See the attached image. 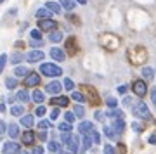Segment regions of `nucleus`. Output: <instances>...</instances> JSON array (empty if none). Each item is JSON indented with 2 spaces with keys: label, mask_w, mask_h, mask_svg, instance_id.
<instances>
[{
  "label": "nucleus",
  "mask_w": 156,
  "mask_h": 154,
  "mask_svg": "<svg viewBox=\"0 0 156 154\" xmlns=\"http://www.w3.org/2000/svg\"><path fill=\"white\" fill-rule=\"evenodd\" d=\"M127 57H128V61H130L132 64H142V62L147 59V50H146L144 47L137 45V47H132V49H128Z\"/></svg>",
  "instance_id": "1"
},
{
  "label": "nucleus",
  "mask_w": 156,
  "mask_h": 154,
  "mask_svg": "<svg viewBox=\"0 0 156 154\" xmlns=\"http://www.w3.org/2000/svg\"><path fill=\"white\" fill-rule=\"evenodd\" d=\"M99 44L104 47V49H109V50H115L118 47V44H120V40L115 37V35L111 33H102L99 37Z\"/></svg>",
  "instance_id": "2"
},
{
  "label": "nucleus",
  "mask_w": 156,
  "mask_h": 154,
  "mask_svg": "<svg viewBox=\"0 0 156 154\" xmlns=\"http://www.w3.org/2000/svg\"><path fill=\"white\" fill-rule=\"evenodd\" d=\"M40 73L44 75V76H52V78H57L62 75V69L59 66H56V64H50V62H45V64H42L40 66Z\"/></svg>",
  "instance_id": "3"
},
{
  "label": "nucleus",
  "mask_w": 156,
  "mask_h": 154,
  "mask_svg": "<svg viewBox=\"0 0 156 154\" xmlns=\"http://www.w3.org/2000/svg\"><path fill=\"white\" fill-rule=\"evenodd\" d=\"M61 140L62 144H66V147L69 149V152H78L80 151V145H78V137H75V135H71V133H62L61 135Z\"/></svg>",
  "instance_id": "4"
},
{
  "label": "nucleus",
  "mask_w": 156,
  "mask_h": 154,
  "mask_svg": "<svg viewBox=\"0 0 156 154\" xmlns=\"http://www.w3.org/2000/svg\"><path fill=\"white\" fill-rule=\"evenodd\" d=\"M132 113H134V116L142 118V120H149L151 118V111H149V107H147L146 102H137V104L132 107Z\"/></svg>",
  "instance_id": "5"
},
{
  "label": "nucleus",
  "mask_w": 156,
  "mask_h": 154,
  "mask_svg": "<svg viewBox=\"0 0 156 154\" xmlns=\"http://www.w3.org/2000/svg\"><path fill=\"white\" fill-rule=\"evenodd\" d=\"M132 90H134L135 95H139V97H144L146 92H147V85H146L144 80H135L134 85H132Z\"/></svg>",
  "instance_id": "6"
},
{
  "label": "nucleus",
  "mask_w": 156,
  "mask_h": 154,
  "mask_svg": "<svg viewBox=\"0 0 156 154\" xmlns=\"http://www.w3.org/2000/svg\"><path fill=\"white\" fill-rule=\"evenodd\" d=\"M94 130H95V128H94V123H92V121H82V123L78 125V133H80V135H83V137L90 135Z\"/></svg>",
  "instance_id": "7"
},
{
  "label": "nucleus",
  "mask_w": 156,
  "mask_h": 154,
  "mask_svg": "<svg viewBox=\"0 0 156 154\" xmlns=\"http://www.w3.org/2000/svg\"><path fill=\"white\" fill-rule=\"evenodd\" d=\"M82 88H83V92L87 94V97H89V100L92 102V104H95V106H97V104H101L99 95H97V92H95L94 88H92V87H87V85H83Z\"/></svg>",
  "instance_id": "8"
},
{
  "label": "nucleus",
  "mask_w": 156,
  "mask_h": 154,
  "mask_svg": "<svg viewBox=\"0 0 156 154\" xmlns=\"http://www.w3.org/2000/svg\"><path fill=\"white\" fill-rule=\"evenodd\" d=\"M2 152L4 154H19L21 152V147L16 142H5L4 147H2Z\"/></svg>",
  "instance_id": "9"
},
{
  "label": "nucleus",
  "mask_w": 156,
  "mask_h": 154,
  "mask_svg": "<svg viewBox=\"0 0 156 154\" xmlns=\"http://www.w3.org/2000/svg\"><path fill=\"white\" fill-rule=\"evenodd\" d=\"M45 90H47V94H50V95H59V94H61V90H62V83L50 82L49 85L45 87Z\"/></svg>",
  "instance_id": "10"
},
{
  "label": "nucleus",
  "mask_w": 156,
  "mask_h": 154,
  "mask_svg": "<svg viewBox=\"0 0 156 154\" xmlns=\"http://www.w3.org/2000/svg\"><path fill=\"white\" fill-rule=\"evenodd\" d=\"M38 28L42 30V31H50V30L56 28V21H54V19H40Z\"/></svg>",
  "instance_id": "11"
},
{
  "label": "nucleus",
  "mask_w": 156,
  "mask_h": 154,
  "mask_svg": "<svg viewBox=\"0 0 156 154\" xmlns=\"http://www.w3.org/2000/svg\"><path fill=\"white\" fill-rule=\"evenodd\" d=\"M38 83H40V76L37 73H30L28 76L24 78V85L26 87H37Z\"/></svg>",
  "instance_id": "12"
},
{
  "label": "nucleus",
  "mask_w": 156,
  "mask_h": 154,
  "mask_svg": "<svg viewBox=\"0 0 156 154\" xmlns=\"http://www.w3.org/2000/svg\"><path fill=\"white\" fill-rule=\"evenodd\" d=\"M50 57L54 61H57V62H62L64 61V50L59 49V47H52L50 49Z\"/></svg>",
  "instance_id": "13"
},
{
  "label": "nucleus",
  "mask_w": 156,
  "mask_h": 154,
  "mask_svg": "<svg viewBox=\"0 0 156 154\" xmlns=\"http://www.w3.org/2000/svg\"><path fill=\"white\" fill-rule=\"evenodd\" d=\"M26 59H28V62H38V61L44 59V52L42 50H31V52H28V55H26Z\"/></svg>",
  "instance_id": "14"
},
{
  "label": "nucleus",
  "mask_w": 156,
  "mask_h": 154,
  "mask_svg": "<svg viewBox=\"0 0 156 154\" xmlns=\"http://www.w3.org/2000/svg\"><path fill=\"white\" fill-rule=\"evenodd\" d=\"M33 142H35V133H33V130H26V132L23 133V144L31 145Z\"/></svg>",
  "instance_id": "15"
},
{
  "label": "nucleus",
  "mask_w": 156,
  "mask_h": 154,
  "mask_svg": "<svg viewBox=\"0 0 156 154\" xmlns=\"http://www.w3.org/2000/svg\"><path fill=\"white\" fill-rule=\"evenodd\" d=\"M50 104L59 106V107H64V106L69 104V99H68V97H54V99H50Z\"/></svg>",
  "instance_id": "16"
},
{
  "label": "nucleus",
  "mask_w": 156,
  "mask_h": 154,
  "mask_svg": "<svg viewBox=\"0 0 156 154\" xmlns=\"http://www.w3.org/2000/svg\"><path fill=\"white\" fill-rule=\"evenodd\" d=\"M47 5V9H49L50 12H54V14H61V4H57V2H47L45 4Z\"/></svg>",
  "instance_id": "17"
},
{
  "label": "nucleus",
  "mask_w": 156,
  "mask_h": 154,
  "mask_svg": "<svg viewBox=\"0 0 156 154\" xmlns=\"http://www.w3.org/2000/svg\"><path fill=\"white\" fill-rule=\"evenodd\" d=\"M142 76H144L147 82H151V80L154 78V69L149 68V66H144V68H142Z\"/></svg>",
  "instance_id": "18"
},
{
  "label": "nucleus",
  "mask_w": 156,
  "mask_h": 154,
  "mask_svg": "<svg viewBox=\"0 0 156 154\" xmlns=\"http://www.w3.org/2000/svg\"><path fill=\"white\" fill-rule=\"evenodd\" d=\"M21 125H23V127H26V128H31V127H33V116H31V114L21 116Z\"/></svg>",
  "instance_id": "19"
},
{
  "label": "nucleus",
  "mask_w": 156,
  "mask_h": 154,
  "mask_svg": "<svg viewBox=\"0 0 156 154\" xmlns=\"http://www.w3.org/2000/svg\"><path fill=\"white\" fill-rule=\"evenodd\" d=\"M115 130H116L118 133H122L123 130H125V121L123 120H113V125H111Z\"/></svg>",
  "instance_id": "20"
},
{
  "label": "nucleus",
  "mask_w": 156,
  "mask_h": 154,
  "mask_svg": "<svg viewBox=\"0 0 156 154\" xmlns=\"http://www.w3.org/2000/svg\"><path fill=\"white\" fill-rule=\"evenodd\" d=\"M106 116H109L111 120H123V111H120V109H111Z\"/></svg>",
  "instance_id": "21"
},
{
  "label": "nucleus",
  "mask_w": 156,
  "mask_h": 154,
  "mask_svg": "<svg viewBox=\"0 0 156 154\" xmlns=\"http://www.w3.org/2000/svg\"><path fill=\"white\" fill-rule=\"evenodd\" d=\"M16 99L19 100V102H28V100H30V95H28V92L23 88V90H19V92L16 94Z\"/></svg>",
  "instance_id": "22"
},
{
  "label": "nucleus",
  "mask_w": 156,
  "mask_h": 154,
  "mask_svg": "<svg viewBox=\"0 0 156 154\" xmlns=\"http://www.w3.org/2000/svg\"><path fill=\"white\" fill-rule=\"evenodd\" d=\"M104 135H106L108 138H113V140H115V138L118 137V132L113 127H104Z\"/></svg>",
  "instance_id": "23"
},
{
  "label": "nucleus",
  "mask_w": 156,
  "mask_h": 154,
  "mask_svg": "<svg viewBox=\"0 0 156 154\" xmlns=\"http://www.w3.org/2000/svg\"><path fill=\"white\" fill-rule=\"evenodd\" d=\"M49 40L52 44H57V42L62 40V33L61 31H52V33H49Z\"/></svg>",
  "instance_id": "24"
},
{
  "label": "nucleus",
  "mask_w": 156,
  "mask_h": 154,
  "mask_svg": "<svg viewBox=\"0 0 156 154\" xmlns=\"http://www.w3.org/2000/svg\"><path fill=\"white\" fill-rule=\"evenodd\" d=\"M37 17H40V19H50V11L47 7L38 9V11H37Z\"/></svg>",
  "instance_id": "25"
},
{
  "label": "nucleus",
  "mask_w": 156,
  "mask_h": 154,
  "mask_svg": "<svg viewBox=\"0 0 156 154\" xmlns=\"http://www.w3.org/2000/svg\"><path fill=\"white\" fill-rule=\"evenodd\" d=\"M47 149H49V152H59L61 151V144L56 142V140H52V142H49V145H47Z\"/></svg>",
  "instance_id": "26"
},
{
  "label": "nucleus",
  "mask_w": 156,
  "mask_h": 154,
  "mask_svg": "<svg viewBox=\"0 0 156 154\" xmlns=\"http://www.w3.org/2000/svg\"><path fill=\"white\" fill-rule=\"evenodd\" d=\"M14 75H16V76H28V75H30L28 68H26V66H17L16 69H14Z\"/></svg>",
  "instance_id": "27"
},
{
  "label": "nucleus",
  "mask_w": 156,
  "mask_h": 154,
  "mask_svg": "<svg viewBox=\"0 0 156 154\" xmlns=\"http://www.w3.org/2000/svg\"><path fill=\"white\" fill-rule=\"evenodd\" d=\"M7 133H9V135H11L12 138H16L17 135H19V132H17V125L11 123V125H9V128H7Z\"/></svg>",
  "instance_id": "28"
},
{
  "label": "nucleus",
  "mask_w": 156,
  "mask_h": 154,
  "mask_svg": "<svg viewBox=\"0 0 156 154\" xmlns=\"http://www.w3.org/2000/svg\"><path fill=\"white\" fill-rule=\"evenodd\" d=\"M59 130H61L62 133H71V123H68V121H62L61 125H59Z\"/></svg>",
  "instance_id": "29"
},
{
  "label": "nucleus",
  "mask_w": 156,
  "mask_h": 154,
  "mask_svg": "<svg viewBox=\"0 0 156 154\" xmlns=\"http://www.w3.org/2000/svg\"><path fill=\"white\" fill-rule=\"evenodd\" d=\"M71 99L76 102H85V95L82 92H71Z\"/></svg>",
  "instance_id": "30"
},
{
  "label": "nucleus",
  "mask_w": 156,
  "mask_h": 154,
  "mask_svg": "<svg viewBox=\"0 0 156 154\" xmlns=\"http://www.w3.org/2000/svg\"><path fill=\"white\" fill-rule=\"evenodd\" d=\"M31 99L35 100V102H44V94H42V92H40V90H35L33 92V95H31Z\"/></svg>",
  "instance_id": "31"
},
{
  "label": "nucleus",
  "mask_w": 156,
  "mask_h": 154,
  "mask_svg": "<svg viewBox=\"0 0 156 154\" xmlns=\"http://www.w3.org/2000/svg\"><path fill=\"white\" fill-rule=\"evenodd\" d=\"M66 47H68V50H69V54H75L76 52V49H75V38H68V42H66Z\"/></svg>",
  "instance_id": "32"
},
{
  "label": "nucleus",
  "mask_w": 156,
  "mask_h": 154,
  "mask_svg": "<svg viewBox=\"0 0 156 154\" xmlns=\"http://www.w3.org/2000/svg\"><path fill=\"white\" fill-rule=\"evenodd\" d=\"M59 4H61V5L66 9V11H71L73 7H75V2H73V0H61Z\"/></svg>",
  "instance_id": "33"
},
{
  "label": "nucleus",
  "mask_w": 156,
  "mask_h": 154,
  "mask_svg": "<svg viewBox=\"0 0 156 154\" xmlns=\"http://www.w3.org/2000/svg\"><path fill=\"white\" fill-rule=\"evenodd\" d=\"M11 113H12V116H23L24 107H23V106H14V107L11 109Z\"/></svg>",
  "instance_id": "34"
},
{
  "label": "nucleus",
  "mask_w": 156,
  "mask_h": 154,
  "mask_svg": "<svg viewBox=\"0 0 156 154\" xmlns=\"http://www.w3.org/2000/svg\"><path fill=\"white\" fill-rule=\"evenodd\" d=\"M75 116H78V118H83V114H85V109H83V106H75Z\"/></svg>",
  "instance_id": "35"
},
{
  "label": "nucleus",
  "mask_w": 156,
  "mask_h": 154,
  "mask_svg": "<svg viewBox=\"0 0 156 154\" xmlns=\"http://www.w3.org/2000/svg\"><path fill=\"white\" fill-rule=\"evenodd\" d=\"M62 87H64V90H69V92H73L75 85H73V82L69 80V78H64V83H62Z\"/></svg>",
  "instance_id": "36"
},
{
  "label": "nucleus",
  "mask_w": 156,
  "mask_h": 154,
  "mask_svg": "<svg viewBox=\"0 0 156 154\" xmlns=\"http://www.w3.org/2000/svg\"><path fill=\"white\" fill-rule=\"evenodd\" d=\"M17 82H16V78H7L5 80V87L9 88V90H12V88H16Z\"/></svg>",
  "instance_id": "37"
},
{
  "label": "nucleus",
  "mask_w": 156,
  "mask_h": 154,
  "mask_svg": "<svg viewBox=\"0 0 156 154\" xmlns=\"http://www.w3.org/2000/svg\"><path fill=\"white\" fill-rule=\"evenodd\" d=\"M106 104H108V107H111V109H116L118 100L115 99V97H108V99H106Z\"/></svg>",
  "instance_id": "38"
},
{
  "label": "nucleus",
  "mask_w": 156,
  "mask_h": 154,
  "mask_svg": "<svg viewBox=\"0 0 156 154\" xmlns=\"http://www.w3.org/2000/svg\"><path fill=\"white\" fill-rule=\"evenodd\" d=\"M5 64H7V54H2L0 55V75H2V71H4Z\"/></svg>",
  "instance_id": "39"
},
{
  "label": "nucleus",
  "mask_w": 156,
  "mask_h": 154,
  "mask_svg": "<svg viewBox=\"0 0 156 154\" xmlns=\"http://www.w3.org/2000/svg\"><path fill=\"white\" fill-rule=\"evenodd\" d=\"M21 61H23V54H12V57H11L12 64H19Z\"/></svg>",
  "instance_id": "40"
},
{
  "label": "nucleus",
  "mask_w": 156,
  "mask_h": 154,
  "mask_svg": "<svg viewBox=\"0 0 156 154\" xmlns=\"http://www.w3.org/2000/svg\"><path fill=\"white\" fill-rule=\"evenodd\" d=\"M30 35H31V38H33V40H42V33H40L38 30H33Z\"/></svg>",
  "instance_id": "41"
},
{
  "label": "nucleus",
  "mask_w": 156,
  "mask_h": 154,
  "mask_svg": "<svg viewBox=\"0 0 156 154\" xmlns=\"http://www.w3.org/2000/svg\"><path fill=\"white\" fill-rule=\"evenodd\" d=\"M38 128H42V130H45V128H50V121H47V120H42L38 123Z\"/></svg>",
  "instance_id": "42"
},
{
  "label": "nucleus",
  "mask_w": 156,
  "mask_h": 154,
  "mask_svg": "<svg viewBox=\"0 0 156 154\" xmlns=\"http://www.w3.org/2000/svg\"><path fill=\"white\" fill-rule=\"evenodd\" d=\"M5 132H7V127H5V123H4V121L0 120V138H2L4 135H5Z\"/></svg>",
  "instance_id": "43"
},
{
  "label": "nucleus",
  "mask_w": 156,
  "mask_h": 154,
  "mask_svg": "<svg viewBox=\"0 0 156 154\" xmlns=\"http://www.w3.org/2000/svg\"><path fill=\"white\" fill-rule=\"evenodd\" d=\"M64 120H66L68 123H73V121H75V113H66V114H64Z\"/></svg>",
  "instance_id": "44"
},
{
  "label": "nucleus",
  "mask_w": 156,
  "mask_h": 154,
  "mask_svg": "<svg viewBox=\"0 0 156 154\" xmlns=\"http://www.w3.org/2000/svg\"><path fill=\"white\" fill-rule=\"evenodd\" d=\"M57 118H59V109H57V107H54V109H52V113H50V120L54 121V120H57Z\"/></svg>",
  "instance_id": "45"
},
{
  "label": "nucleus",
  "mask_w": 156,
  "mask_h": 154,
  "mask_svg": "<svg viewBox=\"0 0 156 154\" xmlns=\"http://www.w3.org/2000/svg\"><path fill=\"white\" fill-rule=\"evenodd\" d=\"M102 152H104V154H115V149H113L111 145H108V144H106V145H104V149H102Z\"/></svg>",
  "instance_id": "46"
},
{
  "label": "nucleus",
  "mask_w": 156,
  "mask_h": 154,
  "mask_svg": "<svg viewBox=\"0 0 156 154\" xmlns=\"http://www.w3.org/2000/svg\"><path fill=\"white\" fill-rule=\"evenodd\" d=\"M45 113H47V109H45L44 106H38V107H37V116H44Z\"/></svg>",
  "instance_id": "47"
},
{
  "label": "nucleus",
  "mask_w": 156,
  "mask_h": 154,
  "mask_svg": "<svg viewBox=\"0 0 156 154\" xmlns=\"http://www.w3.org/2000/svg\"><path fill=\"white\" fill-rule=\"evenodd\" d=\"M132 128H134V130H135L137 133H140V132H142V127H140V125L137 123V121H134V123H132Z\"/></svg>",
  "instance_id": "48"
},
{
  "label": "nucleus",
  "mask_w": 156,
  "mask_h": 154,
  "mask_svg": "<svg viewBox=\"0 0 156 154\" xmlns=\"http://www.w3.org/2000/svg\"><path fill=\"white\" fill-rule=\"evenodd\" d=\"M90 137H92V140H94V144H99V133L95 132V130H94L92 133H90Z\"/></svg>",
  "instance_id": "49"
},
{
  "label": "nucleus",
  "mask_w": 156,
  "mask_h": 154,
  "mask_svg": "<svg viewBox=\"0 0 156 154\" xmlns=\"http://www.w3.org/2000/svg\"><path fill=\"white\" fill-rule=\"evenodd\" d=\"M123 106H125V107H132V99H130V97H125V99H123Z\"/></svg>",
  "instance_id": "50"
},
{
  "label": "nucleus",
  "mask_w": 156,
  "mask_h": 154,
  "mask_svg": "<svg viewBox=\"0 0 156 154\" xmlns=\"http://www.w3.org/2000/svg\"><path fill=\"white\" fill-rule=\"evenodd\" d=\"M31 154H44V149L40 147V145H37V147H33V151H31Z\"/></svg>",
  "instance_id": "51"
},
{
  "label": "nucleus",
  "mask_w": 156,
  "mask_h": 154,
  "mask_svg": "<svg viewBox=\"0 0 156 154\" xmlns=\"http://www.w3.org/2000/svg\"><path fill=\"white\" fill-rule=\"evenodd\" d=\"M151 100H153V104H154V107H156V88L151 90Z\"/></svg>",
  "instance_id": "52"
},
{
  "label": "nucleus",
  "mask_w": 156,
  "mask_h": 154,
  "mask_svg": "<svg viewBox=\"0 0 156 154\" xmlns=\"http://www.w3.org/2000/svg\"><path fill=\"white\" fill-rule=\"evenodd\" d=\"M95 120H97V121H102V120H104V114H102L101 111H97V113H95Z\"/></svg>",
  "instance_id": "53"
},
{
  "label": "nucleus",
  "mask_w": 156,
  "mask_h": 154,
  "mask_svg": "<svg viewBox=\"0 0 156 154\" xmlns=\"http://www.w3.org/2000/svg\"><path fill=\"white\" fill-rule=\"evenodd\" d=\"M116 90H118V94H125V92H127V87H125V85H120Z\"/></svg>",
  "instance_id": "54"
},
{
  "label": "nucleus",
  "mask_w": 156,
  "mask_h": 154,
  "mask_svg": "<svg viewBox=\"0 0 156 154\" xmlns=\"http://www.w3.org/2000/svg\"><path fill=\"white\" fill-rule=\"evenodd\" d=\"M31 45H33V47H42V40H33Z\"/></svg>",
  "instance_id": "55"
},
{
  "label": "nucleus",
  "mask_w": 156,
  "mask_h": 154,
  "mask_svg": "<svg viewBox=\"0 0 156 154\" xmlns=\"http://www.w3.org/2000/svg\"><path fill=\"white\" fill-rule=\"evenodd\" d=\"M149 144H156V135H151L149 137Z\"/></svg>",
  "instance_id": "56"
},
{
  "label": "nucleus",
  "mask_w": 156,
  "mask_h": 154,
  "mask_svg": "<svg viewBox=\"0 0 156 154\" xmlns=\"http://www.w3.org/2000/svg\"><path fill=\"white\" fill-rule=\"evenodd\" d=\"M40 138H42V140H45V138H47V133L42 132V133H40Z\"/></svg>",
  "instance_id": "57"
},
{
  "label": "nucleus",
  "mask_w": 156,
  "mask_h": 154,
  "mask_svg": "<svg viewBox=\"0 0 156 154\" xmlns=\"http://www.w3.org/2000/svg\"><path fill=\"white\" fill-rule=\"evenodd\" d=\"M5 111V104H0V113H4Z\"/></svg>",
  "instance_id": "58"
},
{
  "label": "nucleus",
  "mask_w": 156,
  "mask_h": 154,
  "mask_svg": "<svg viewBox=\"0 0 156 154\" xmlns=\"http://www.w3.org/2000/svg\"><path fill=\"white\" fill-rule=\"evenodd\" d=\"M78 4H82V5H83V4H87V0H76Z\"/></svg>",
  "instance_id": "59"
},
{
  "label": "nucleus",
  "mask_w": 156,
  "mask_h": 154,
  "mask_svg": "<svg viewBox=\"0 0 156 154\" xmlns=\"http://www.w3.org/2000/svg\"><path fill=\"white\" fill-rule=\"evenodd\" d=\"M62 154H73V152H62Z\"/></svg>",
  "instance_id": "60"
},
{
  "label": "nucleus",
  "mask_w": 156,
  "mask_h": 154,
  "mask_svg": "<svg viewBox=\"0 0 156 154\" xmlns=\"http://www.w3.org/2000/svg\"><path fill=\"white\" fill-rule=\"evenodd\" d=\"M19 154H28V152H19Z\"/></svg>",
  "instance_id": "61"
},
{
  "label": "nucleus",
  "mask_w": 156,
  "mask_h": 154,
  "mask_svg": "<svg viewBox=\"0 0 156 154\" xmlns=\"http://www.w3.org/2000/svg\"><path fill=\"white\" fill-rule=\"evenodd\" d=\"M2 2H4V0H0V4H2Z\"/></svg>",
  "instance_id": "62"
}]
</instances>
